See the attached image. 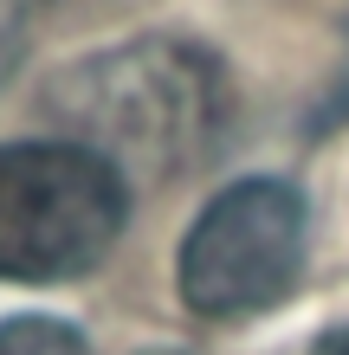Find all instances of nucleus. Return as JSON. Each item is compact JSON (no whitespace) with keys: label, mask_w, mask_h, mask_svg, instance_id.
<instances>
[{"label":"nucleus","mask_w":349,"mask_h":355,"mask_svg":"<svg viewBox=\"0 0 349 355\" xmlns=\"http://www.w3.org/2000/svg\"><path fill=\"white\" fill-rule=\"evenodd\" d=\"M304 245H311L304 194L278 175H246L220 187L181 239V259H175L181 304L214 323L259 317V310L291 297L304 271Z\"/></svg>","instance_id":"3"},{"label":"nucleus","mask_w":349,"mask_h":355,"mask_svg":"<svg viewBox=\"0 0 349 355\" xmlns=\"http://www.w3.org/2000/svg\"><path fill=\"white\" fill-rule=\"evenodd\" d=\"M343 103H349V97H343Z\"/></svg>","instance_id":"7"},{"label":"nucleus","mask_w":349,"mask_h":355,"mask_svg":"<svg viewBox=\"0 0 349 355\" xmlns=\"http://www.w3.org/2000/svg\"><path fill=\"white\" fill-rule=\"evenodd\" d=\"M311 355H349V323L343 329H330V336H317V349Z\"/></svg>","instance_id":"6"},{"label":"nucleus","mask_w":349,"mask_h":355,"mask_svg":"<svg viewBox=\"0 0 349 355\" xmlns=\"http://www.w3.org/2000/svg\"><path fill=\"white\" fill-rule=\"evenodd\" d=\"M0 355H91V349L58 317H13L0 323Z\"/></svg>","instance_id":"4"},{"label":"nucleus","mask_w":349,"mask_h":355,"mask_svg":"<svg viewBox=\"0 0 349 355\" xmlns=\"http://www.w3.org/2000/svg\"><path fill=\"white\" fill-rule=\"evenodd\" d=\"M46 110L117 168H181L227 130V71L194 39H130L52 78Z\"/></svg>","instance_id":"1"},{"label":"nucleus","mask_w":349,"mask_h":355,"mask_svg":"<svg viewBox=\"0 0 349 355\" xmlns=\"http://www.w3.org/2000/svg\"><path fill=\"white\" fill-rule=\"evenodd\" d=\"M123 220H130V181L97 149L71 136L0 149V278H85L110 259Z\"/></svg>","instance_id":"2"},{"label":"nucleus","mask_w":349,"mask_h":355,"mask_svg":"<svg viewBox=\"0 0 349 355\" xmlns=\"http://www.w3.org/2000/svg\"><path fill=\"white\" fill-rule=\"evenodd\" d=\"M39 13H46V0H0V85L26 65L39 39Z\"/></svg>","instance_id":"5"}]
</instances>
